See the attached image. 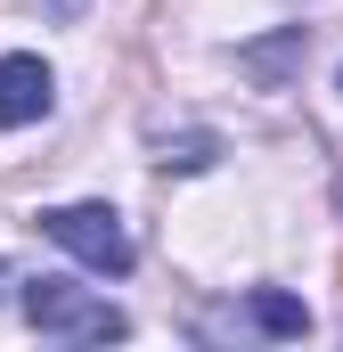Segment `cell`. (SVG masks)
I'll list each match as a JSON object with an SVG mask.
<instances>
[{"label":"cell","instance_id":"obj_1","mask_svg":"<svg viewBox=\"0 0 343 352\" xmlns=\"http://www.w3.org/2000/svg\"><path fill=\"white\" fill-rule=\"evenodd\" d=\"M25 320H33L41 336H66V344H123V336H131V320H123L106 295L74 287V278H33V287H25Z\"/></svg>","mask_w":343,"mask_h":352},{"label":"cell","instance_id":"obj_2","mask_svg":"<svg viewBox=\"0 0 343 352\" xmlns=\"http://www.w3.org/2000/svg\"><path fill=\"white\" fill-rule=\"evenodd\" d=\"M41 238H58V246H66L82 270H98V278H123V270L139 263L123 213L98 205V197H82V205H49V213H41Z\"/></svg>","mask_w":343,"mask_h":352},{"label":"cell","instance_id":"obj_3","mask_svg":"<svg viewBox=\"0 0 343 352\" xmlns=\"http://www.w3.org/2000/svg\"><path fill=\"white\" fill-rule=\"evenodd\" d=\"M58 107V74L33 58V50H8L0 58V131H25Z\"/></svg>","mask_w":343,"mask_h":352},{"label":"cell","instance_id":"obj_4","mask_svg":"<svg viewBox=\"0 0 343 352\" xmlns=\"http://www.w3.org/2000/svg\"><path fill=\"white\" fill-rule=\"evenodd\" d=\"M246 320H254L261 336H278V344H294V336H311V311L286 295V287H254L246 295Z\"/></svg>","mask_w":343,"mask_h":352},{"label":"cell","instance_id":"obj_5","mask_svg":"<svg viewBox=\"0 0 343 352\" xmlns=\"http://www.w3.org/2000/svg\"><path fill=\"white\" fill-rule=\"evenodd\" d=\"M303 50H311V33H303V25H286L278 41H254V50H237V66H246V74H261V82H286V66H294Z\"/></svg>","mask_w":343,"mask_h":352},{"label":"cell","instance_id":"obj_6","mask_svg":"<svg viewBox=\"0 0 343 352\" xmlns=\"http://www.w3.org/2000/svg\"><path fill=\"white\" fill-rule=\"evenodd\" d=\"M213 156H221V140H213V131H180V140H156V164H164V173H204V164H213Z\"/></svg>","mask_w":343,"mask_h":352}]
</instances>
